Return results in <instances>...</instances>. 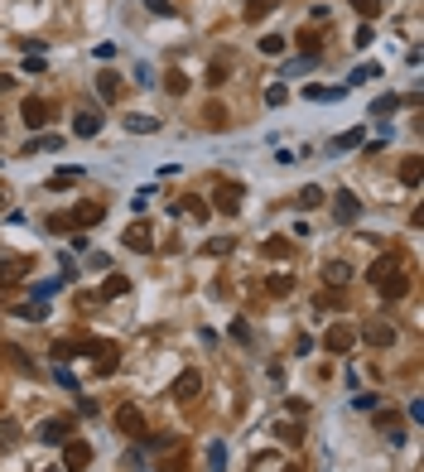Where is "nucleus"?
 Here are the masks:
<instances>
[{
    "label": "nucleus",
    "instance_id": "a19ab883",
    "mask_svg": "<svg viewBox=\"0 0 424 472\" xmlns=\"http://www.w3.org/2000/svg\"><path fill=\"white\" fill-rule=\"evenodd\" d=\"M203 251H208V256H227V251H231V236H217V241H208Z\"/></svg>",
    "mask_w": 424,
    "mask_h": 472
},
{
    "label": "nucleus",
    "instance_id": "ea45409f",
    "mask_svg": "<svg viewBox=\"0 0 424 472\" xmlns=\"http://www.w3.org/2000/svg\"><path fill=\"white\" fill-rule=\"evenodd\" d=\"M78 352H82L78 342H53V357H58V362H68V357H78Z\"/></svg>",
    "mask_w": 424,
    "mask_h": 472
},
{
    "label": "nucleus",
    "instance_id": "473e14b6",
    "mask_svg": "<svg viewBox=\"0 0 424 472\" xmlns=\"http://www.w3.org/2000/svg\"><path fill=\"white\" fill-rule=\"evenodd\" d=\"M265 256H270V261H290V241H275V236H270V241H265Z\"/></svg>",
    "mask_w": 424,
    "mask_h": 472
},
{
    "label": "nucleus",
    "instance_id": "39448f33",
    "mask_svg": "<svg viewBox=\"0 0 424 472\" xmlns=\"http://www.w3.org/2000/svg\"><path fill=\"white\" fill-rule=\"evenodd\" d=\"M212 198H217V202H212L217 212H227V217H236V212H241V184H217Z\"/></svg>",
    "mask_w": 424,
    "mask_h": 472
},
{
    "label": "nucleus",
    "instance_id": "37998d69",
    "mask_svg": "<svg viewBox=\"0 0 424 472\" xmlns=\"http://www.w3.org/2000/svg\"><path fill=\"white\" fill-rule=\"evenodd\" d=\"M208 82H212V87H222V82H227V63H212V68H208Z\"/></svg>",
    "mask_w": 424,
    "mask_h": 472
},
{
    "label": "nucleus",
    "instance_id": "7ed1b4c3",
    "mask_svg": "<svg viewBox=\"0 0 424 472\" xmlns=\"http://www.w3.org/2000/svg\"><path fill=\"white\" fill-rule=\"evenodd\" d=\"M73 135H82V140L102 135V111H97V106H78V116H73Z\"/></svg>",
    "mask_w": 424,
    "mask_h": 472
},
{
    "label": "nucleus",
    "instance_id": "f03ea898",
    "mask_svg": "<svg viewBox=\"0 0 424 472\" xmlns=\"http://www.w3.org/2000/svg\"><path fill=\"white\" fill-rule=\"evenodd\" d=\"M87 463H92V444H87V439H68V444H63V468L82 472Z\"/></svg>",
    "mask_w": 424,
    "mask_h": 472
},
{
    "label": "nucleus",
    "instance_id": "c9c22d12",
    "mask_svg": "<svg viewBox=\"0 0 424 472\" xmlns=\"http://www.w3.org/2000/svg\"><path fill=\"white\" fill-rule=\"evenodd\" d=\"M357 145H362V130H347V135L333 140V150H357Z\"/></svg>",
    "mask_w": 424,
    "mask_h": 472
},
{
    "label": "nucleus",
    "instance_id": "bb28decb",
    "mask_svg": "<svg viewBox=\"0 0 424 472\" xmlns=\"http://www.w3.org/2000/svg\"><path fill=\"white\" fill-rule=\"evenodd\" d=\"M164 87H169L174 96H184V92H188V78H184L179 68H169V73H164Z\"/></svg>",
    "mask_w": 424,
    "mask_h": 472
},
{
    "label": "nucleus",
    "instance_id": "6ab92c4d",
    "mask_svg": "<svg viewBox=\"0 0 424 472\" xmlns=\"http://www.w3.org/2000/svg\"><path fill=\"white\" fill-rule=\"evenodd\" d=\"M15 313H19V318H29V323H39V318L48 313V299H29V304H19Z\"/></svg>",
    "mask_w": 424,
    "mask_h": 472
},
{
    "label": "nucleus",
    "instance_id": "c756f323",
    "mask_svg": "<svg viewBox=\"0 0 424 472\" xmlns=\"http://www.w3.org/2000/svg\"><path fill=\"white\" fill-rule=\"evenodd\" d=\"M44 227H48L53 236H58V231H73V217H68V212H53V217H44Z\"/></svg>",
    "mask_w": 424,
    "mask_h": 472
},
{
    "label": "nucleus",
    "instance_id": "dca6fc26",
    "mask_svg": "<svg viewBox=\"0 0 424 472\" xmlns=\"http://www.w3.org/2000/svg\"><path fill=\"white\" fill-rule=\"evenodd\" d=\"M376 429H381L391 444H400V439H405V429H400V419H396V414H376Z\"/></svg>",
    "mask_w": 424,
    "mask_h": 472
},
{
    "label": "nucleus",
    "instance_id": "8fccbe9b",
    "mask_svg": "<svg viewBox=\"0 0 424 472\" xmlns=\"http://www.w3.org/2000/svg\"><path fill=\"white\" fill-rule=\"evenodd\" d=\"M10 87H15V78H10V73H0V92H10Z\"/></svg>",
    "mask_w": 424,
    "mask_h": 472
},
{
    "label": "nucleus",
    "instance_id": "e433bc0d",
    "mask_svg": "<svg viewBox=\"0 0 424 472\" xmlns=\"http://www.w3.org/2000/svg\"><path fill=\"white\" fill-rule=\"evenodd\" d=\"M15 439H19V429H15V424H10V419H0V453H5V448H10V444H15Z\"/></svg>",
    "mask_w": 424,
    "mask_h": 472
},
{
    "label": "nucleus",
    "instance_id": "79ce46f5",
    "mask_svg": "<svg viewBox=\"0 0 424 472\" xmlns=\"http://www.w3.org/2000/svg\"><path fill=\"white\" fill-rule=\"evenodd\" d=\"M208 125H212V130H222V125H227V111H222L217 101H212V106H208Z\"/></svg>",
    "mask_w": 424,
    "mask_h": 472
},
{
    "label": "nucleus",
    "instance_id": "09e8293b",
    "mask_svg": "<svg viewBox=\"0 0 424 472\" xmlns=\"http://www.w3.org/2000/svg\"><path fill=\"white\" fill-rule=\"evenodd\" d=\"M145 5H150L154 15H174V5H169V0H145Z\"/></svg>",
    "mask_w": 424,
    "mask_h": 472
},
{
    "label": "nucleus",
    "instance_id": "4c0bfd02",
    "mask_svg": "<svg viewBox=\"0 0 424 472\" xmlns=\"http://www.w3.org/2000/svg\"><path fill=\"white\" fill-rule=\"evenodd\" d=\"M376 73H381V68H376V63H362V68H357V73H352V78H347V82H352V87H357V82H366V78H376Z\"/></svg>",
    "mask_w": 424,
    "mask_h": 472
},
{
    "label": "nucleus",
    "instance_id": "de8ad7c7",
    "mask_svg": "<svg viewBox=\"0 0 424 472\" xmlns=\"http://www.w3.org/2000/svg\"><path fill=\"white\" fill-rule=\"evenodd\" d=\"M150 198H154V193H150V189H140L135 198H130V207H135V212H145V202H150Z\"/></svg>",
    "mask_w": 424,
    "mask_h": 472
},
{
    "label": "nucleus",
    "instance_id": "4be33fe9",
    "mask_svg": "<svg viewBox=\"0 0 424 472\" xmlns=\"http://www.w3.org/2000/svg\"><path fill=\"white\" fill-rule=\"evenodd\" d=\"M285 44H290L285 34H265V39L256 44V49H260V53H270V58H280V53H285Z\"/></svg>",
    "mask_w": 424,
    "mask_h": 472
},
{
    "label": "nucleus",
    "instance_id": "a18cd8bd",
    "mask_svg": "<svg viewBox=\"0 0 424 472\" xmlns=\"http://www.w3.org/2000/svg\"><path fill=\"white\" fill-rule=\"evenodd\" d=\"M275 429H280L285 444H299V424H275Z\"/></svg>",
    "mask_w": 424,
    "mask_h": 472
},
{
    "label": "nucleus",
    "instance_id": "f704fd0d",
    "mask_svg": "<svg viewBox=\"0 0 424 472\" xmlns=\"http://www.w3.org/2000/svg\"><path fill=\"white\" fill-rule=\"evenodd\" d=\"M352 10H357L362 19H376V15H381V0H352Z\"/></svg>",
    "mask_w": 424,
    "mask_h": 472
},
{
    "label": "nucleus",
    "instance_id": "9b49d317",
    "mask_svg": "<svg viewBox=\"0 0 424 472\" xmlns=\"http://www.w3.org/2000/svg\"><path fill=\"white\" fill-rule=\"evenodd\" d=\"M68 429H73L68 419H44V424H39V439H44V444H68Z\"/></svg>",
    "mask_w": 424,
    "mask_h": 472
},
{
    "label": "nucleus",
    "instance_id": "ddd939ff",
    "mask_svg": "<svg viewBox=\"0 0 424 472\" xmlns=\"http://www.w3.org/2000/svg\"><path fill=\"white\" fill-rule=\"evenodd\" d=\"M97 96L102 101H121V78L116 73H97Z\"/></svg>",
    "mask_w": 424,
    "mask_h": 472
},
{
    "label": "nucleus",
    "instance_id": "7c9ffc66",
    "mask_svg": "<svg viewBox=\"0 0 424 472\" xmlns=\"http://www.w3.org/2000/svg\"><path fill=\"white\" fill-rule=\"evenodd\" d=\"M396 106H400V96H396V92H391V96H376V101H371V116H391Z\"/></svg>",
    "mask_w": 424,
    "mask_h": 472
},
{
    "label": "nucleus",
    "instance_id": "2f4dec72",
    "mask_svg": "<svg viewBox=\"0 0 424 472\" xmlns=\"http://www.w3.org/2000/svg\"><path fill=\"white\" fill-rule=\"evenodd\" d=\"M294 202H299V207H318V202H323V189H318V184H309V189H299V198H294Z\"/></svg>",
    "mask_w": 424,
    "mask_h": 472
},
{
    "label": "nucleus",
    "instance_id": "f8f14e48",
    "mask_svg": "<svg viewBox=\"0 0 424 472\" xmlns=\"http://www.w3.org/2000/svg\"><path fill=\"white\" fill-rule=\"evenodd\" d=\"M68 217H73V227H97V222H102V207H97V202H82V207H73Z\"/></svg>",
    "mask_w": 424,
    "mask_h": 472
},
{
    "label": "nucleus",
    "instance_id": "20e7f679",
    "mask_svg": "<svg viewBox=\"0 0 424 472\" xmlns=\"http://www.w3.org/2000/svg\"><path fill=\"white\" fill-rule=\"evenodd\" d=\"M352 342H357V328H352V323H333V328L323 333V347H328V352H352Z\"/></svg>",
    "mask_w": 424,
    "mask_h": 472
},
{
    "label": "nucleus",
    "instance_id": "72a5a7b5",
    "mask_svg": "<svg viewBox=\"0 0 424 472\" xmlns=\"http://www.w3.org/2000/svg\"><path fill=\"white\" fill-rule=\"evenodd\" d=\"M0 352H5V357H10V362H15V367H19V372H34V362H29V357H24V352H19V347H10V342H5V347H0Z\"/></svg>",
    "mask_w": 424,
    "mask_h": 472
},
{
    "label": "nucleus",
    "instance_id": "f257e3e1",
    "mask_svg": "<svg viewBox=\"0 0 424 472\" xmlns=\"http://www.w3.org/2000/svg\"><path fill=\"white\" fill-rule=\"evenodd\" d=\"M371 284H376L386 299H400V294L410 289V280L400 275V261H396V256H381V261L371 265Z\"/></svg>",
    "mask_w": 424,
    "mask_h": 472
},
{
    "label": "nucleus",
    "instance_id": "423d86ee",
    "mask_svg": "<svg viewBox=\"0 0 424 472\" xmlns=\"http://www.w3.org/2000/svg\"><path fill=\"white\" fill-rule=\"evenodd\" d=\"M19 116H24V125H34V130H39V125H44L48 116H53V106H48L44 96H24V106H19Z\"/></svg>",
    "mask_w": 424,
    "mask_h": 472
},
{
    "label": "nucleus",
    "instance_id": "5701e85b",
    "mask_svg": "<svg viewBox=\"0 0 424 472\" xmlns=\"http://www.w3.org/2000/svg\"><path fill=\"white\" fill-rule=\"evenodd\" d=\"M125 130H135V135H154V130H159V121H154V116H130V121H125Z\"/></svg>",
    "mask_w": 424,
    "mask_h": 472
},
{
    "label": "nucleus",
    "instance_id": "6e6552de",
    "mask_svg": "<svg viewBox=\"0 0 424 472\" xmlns=\"http://www.w3.org/2000/svg\"><path fill=\"white\" fill-rule=\"evenodd\" d=\"M333 217H337L342 227H352V222L362 217V202H357L352 193H337V198H333Z\"/></svg>",
    "mask_w": 424,
    "mask_h": 472
},
{
    "label": "nucleus",
    "instance_id": "1a4fd4ad",
    "mask_svg": "<svg viewBox=\"0 0 424 472\" xmlns=\"http://www.w3.org/2000/svg\"><path fill=\"white\" fill-rule=\"evenodd\" d=\"M362 338H366L371 347H391V342H396V328H391L386 318H371V323L362 328Z\"/></svg>",
    "mask_w": 424,
    "mask_h": 472
},
{
    "label": "nucleus",
    "instance_id": "9d476101",
    "mask_svg": "<svg viewBox=\"0 0 424 472\" xmlns=\"http://www.w3.org/2000/svg\"><path fill=\"white\" fill-rule=\"evenodd\" d=\"M125 246H130V251H140V256H150V251H154L150 227H145V222H130V227H125Z\"/></svg>",
    "mask_w": 424,
    "mask_h": 472
},
{
    "label": "nucleus",
    "instance_id": "49530a36",
    "mask_svg": "<svg viewBox=\"0 0 424 472\" xmlns=\"http://www.w3.org/2000/svg\"><path fill=\"white\" fill-rule=\"evenodd\" d=\"M231 338H236V342H251V328H246V323L236 318V323H231Z\"/></svg>",
    "mask_w": 424,
    "mask_h": 472
},
{
    "label": "nucleus",
    "instance_id": "cd10ccee",
    "mask_svg": "<svg viewBox=\"0 0 424 472\" xmlns=\"http://www.w3.org/2000/svg\"><path fill=\"white\" fill-rule=\"evenodd\" d=\"M304 96L309 101H337V96H347V87H328V92L323 87H304Z\"/></svg>",
    "mask_w": 424,
    "mask_h": 472
},
{
    "label": "nucleus",
    "instance_id": "603ef678",
    "mask_svg": "<svg viewBox=\"0 0 424 472\" xmlns=\"http://www.w3.org/2000/svg\"><path fill=\"white\" fill-rule=\"evenodd\" d=\"M0 299H5V284H0Z\"/></svg>",
    "mask_w": 424,
    "mask_h": 472
},
{
    "label": "nucleus",
    "instance_id": "3c124183",
    "mask_svg": "<svg viewBox=\"0 0 424 472\" xmlns=\"http://www.w3.org/2000/svg\"><path fill=\"white\" fill-rule=\"evenodd\" d=\"M5 202H10V189H5V184H0V212H5Z\"/></svg>",
    "mask_w": 424,
    "mask_h": 472
},
{
    "label": "nucleus",
    "instance_id": "aec40b11",
    "mask_svg": "<svg viewBox=\"0 0 424 472\" xmlns=\"http://www.w3.org/2000/svg\"><path fill=\"white\" fill-rule=\"evenodd\" d=\"M246 5V19H265L270 10H280V0H241Z\"/></svg>",
    "mask_w": 424,
    "mask_h": 472
},
{
    "label": "nucleus",
    "instance_id": "393cba45",
    "mask_svg": "<svg viewBox=\"0 0 424 472\" xmlns=\"http://www.w3.org/2000/svg\"><path fill=\"white\" fill-rule=\"evenodd\" d=\"M208 472H227V444H208Z\"/></svg>",
    "mask_w": 424,
    "mask_h": 472
},
{
    "label": "nucleus",
    "instance_id": "2eb2a0df",
    "mask_svg": "<svg viewBox=\"0 0 424 472\" xmlns=\"http://www.w3.org/2000/svg\"><path fill=\"white\" fill-rule=\"evenodd\" d=\"M323 280L333 284V289H342V284L352 280V270H347V265H342V261H328V265H323Z\"/></svg>",
    "mask_w": 424,
    "mask_h": 472
},
{
    "label": "nucleus",
    "instance_id": "58836bf2",
    "mask_svg": "<svg viewBox=\"0 0 424 472\" xmlns=\"http://www.w3.org/2000/svg\"><path fill=\"white\" fill-rule=\"evenodd\" d=\"M68 184H78V169H63V174L48 179V189H68Z\"/></svg>",
    "mask_w": 424,
    "mask_h": 472
},
{
    "label": "nucleus",
    "instance_id": "a211bd4d",
    "mask_svg": "<svg viewBox=\"0 0 424 472\" xmlns=\"http://www.w3.org/2000/svg\"><path fill=\"white\" fill-rule=\"evenodd\" d=\"M198 385H203L198 372H184V376L174 381V395H179V400H188V395H198Z\"/></svg>",
    "mask_w": 424,
    "mask_h": 472
},
{
    "label": "nucleus",
    "instance_id": "a878e982",
    "mask_svg": "<svg viewBox=\"0 0 424 472\" xmlns=\"http://www.w3.org/2000/svg\"><path fill=\"white\" fill-rule=\"evenodd\" d=\"M63 145V135H39V140H29L24 145V155H39V150H58Z\"/></svg>",
    "mask_w": 424,
    "mask_h": 472
},
{
    "label": "nucleus",
    "instance_id": "c85d7f7f",
    "mask_svg": "<svg viewBox=\"0 0 424 472\" xmlns=\"http://www.w3.org/2000/svg\"><path fill=\"white\" fill-rule=\"evenodd\" d=\"M265 289H270L275 299H285V294L294 289V280H290V275H270V280H265Z\"/></svg>",
    "mask_w": 424,
    "mask_h": 472
},
{
    "label": "nucleus",
    "instance_id": "0eeeda50",
    "mask_svg": "<svg viewBox=\"0 0 424 472\" xmlns=\"http://www.w3.org/2000/svg\"><path fill=\"white\" fill-rule=\"evenodd\" d=\"M116 429L130 434V439H140V434H145V414H140L135 405H121V410H116Z\"/></svg>",
    "mask_w": 424,
    "mask_h": 472
},
{
    "label": "nucleus",
    "instance_id": "f3484780",
    "mask_svg": "<svg viewBox=\"0 0 424 472\" xmlns=\"http://www.w3.org/2000/svg\"><path fill=\"white\" fill-rule=\"evenodd\" d=\"M420 179H424V164L420 159H405V164H400V184H405V189H420Z\"/></svg>",
    "mask_w": 424,
    "mask_h": 472
},
{
    "label": "nucleus",
    "instance_id": "b1692460",
    "mask_svg": "<svg viewBox=\"0 0 424 472\" xmlns=\"http://www.w3.org/2000/svg\"><path fill=\"white\" fill-rule=\"evenodd\" d=\"M174 212H184V217H198V222H203V217H208L212 207H208V202H198V198H184V202H179Z\"/></svg>",
    "mask_w": 424,
    "mask_h": 472
},
{
    "label": "nucleus",
    "instance_id": "4468645a",
    "mask_svg": "<svg viewBox=\"0 0 424 472\" xmlns=\"http://www.w3.org/2000/svg\"><path fill=\"white\" fill-rule=\"evenodd\" d=\"M29 270V261L24 256H10V261H0V284H10V280H19Z\"/></svg>",
    "mask_w": 424,
    "mask_h": 472
},
{
    "label": "nucleus",
    "instance_id": "412c9836",
    "mask_svg": "<svg viewBox=\"0 0 424 472\" xmlns=\"http://www.w3.org/2000/svg\"><path fill=\"white\" fill-rule=\"evenodd\" d=\"M125 289H130V280H125V275H111V280H106L102 289H97V299H121Z\"/></svg>",
    "mask_w": 424,
    "mask_h": 472
},
{
    "label": "nucleus",
    "instance_id": "c03bdc74",
    "mask_svg": "<svg viewBox=\"0 0 424 472\" xmlns=\"http://www.w3.org/2000/svg\"><path fill=\"white\" fill-rule=\"evenodd\" d=\"M285 96H290V92H285L280 82H275V87H265V101H270V106H285Z\"/></svg>",
    "mask_w": 424,
    "mask_h": 472
}]
</instances>
